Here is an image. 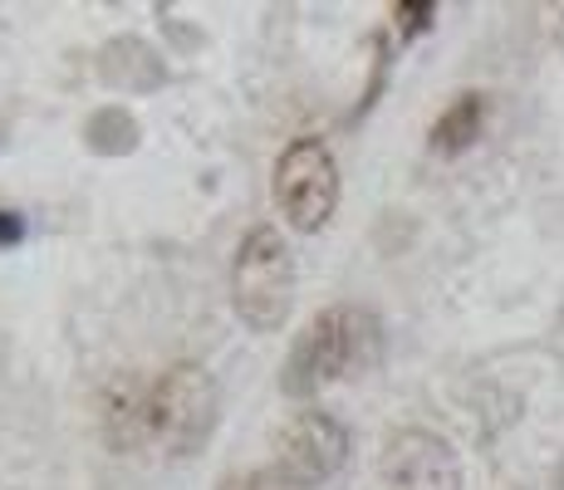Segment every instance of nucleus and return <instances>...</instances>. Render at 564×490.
<instances>
[{"instance_id": "nucleus-1", "label": "nucleus", "mask_w": 564, "mask_h": 490, "mask_svg": "<svg viewBox=\"0 0 564 490\" xmlns=\"http://www.w3.org/2000/svg\"><path fill=\"white\" fill-rule=\"evenodd\" d=\"M383 353L388 329L368 304H329L290 344L285 363H280V388H285V398L305 402L334 383H354V378L373 373Z\"/></svg>"}, {"instance_id": "nucleus-2", "label": "nucleus", "mask_w": 564, "mask_h": 490, "mask_svg": "<svg viewBox=\"0 0 564 490\" xmlns=\"http://www.w3.org/2000/svg\"><path fill=\"white\" fill-rule=\"evenodd\" d=\"M221 417V388L206 363H167L158 378H148L143 398V451H158L167 461H187L206 451Z\"/></svg>"}, {"instance_id": "nucleus-3", "label": "nucleus", "mask_w": 564, "mask_h": 490, "mask_svg": "<svg viewBox=\"0 0 564 490\" xmlns=\"http://www.w3.org/2000/svg\"><path fill=\"white\" fill-rule=\"evenodd\" d=\"M231 304L251 334L285 329L295 309V255L275 226H251L231 255Z\"/></svg>"}, {"instance_id": "nucleus-4", "label": "nucleus", "mask_w": 564, "mask_h": 490, "mask_svg": "<svg viewBox=\"0 0 564 490\" xmlns=\"http://www.w3.org/2000/svg\"><path fill=\"white\" fill-rule=\"evenodd\" d=\"M275 206L290 231L319 236L339 211V162L324 138H295L275 157Z\"/></svg>"}, {"instance_id": "nucleus-5", "label": "nucleus", "mask_w": 564, "mask_h": 490, "mask_svg": "<svg viewBox=\"0 0 564 490\" xmlns=\"http://www.w3.org/2000/svg\"><path fill=\"white\" fill-rule=\"evenodd\" d=\"M349 466V427L324 407H300L275 432V461L270 471L295 490H314Z\"/></svg>"}, {"instance_id": "nucleus-6", "label": "nucleus", "mask_w": 564, "mask_h": 490, "mask_svg": "<svg viewBox=\"0 0 564 490\" xmlns=\"http://www.w3.org/2000/svg\"><path fill=\"white\" fill-rule=\"evenodd\" d=\"M383 481L388 490H462V466H457V451L437 432L408 427L388 442Z\"/></svg>"}, {"instance_id": "nucleus-7", "label": "nucleus", "mask_w": 564, "mask_h": 490, "mask_svg": "<svg viewBox=\"0 0 564 490\" xmlns=\"http://www.w3.org/2000/svg\"><path fill=\"white\" fill-rule=\"evenodd\" d=\"M99 74L113 84V89H128V94H133V84H138V94L162 89V84H167V64H162V54L148 45V40H138V35H118L113 45L104 50Z\"/></svg>"}, {"instance_id": "nucleus-8", "label": "nucleus", "mask_w": 564, "mask_h": 490, "mask_svg": "<svg viewBox=\"0 0 564 490\" xmlns=\"http://www.w3.org/2000/svg\"><path fill=\"white\" fill-rule=\"evenodd\" d=\"M486 128V94H457L447 108L437 113V123L427 128V148L437 152V157H462L466 148L481 138Z\"/></svg>"}, {"instance_id": "nucleus-9", "label": "nucleus", "mask_w": 564, "mask_h": 490, "mask_svg": "<svg viewBox=\"0 0 564 490\" xmlns=\"http://www.w3.org/2000/svg\"><path fill=\"white\" fill-rule=\"evenodd\" d=\"M84 138H89V152H99V157H128L143 138V128L123 104H108L84 123Z\"/></svg>"}, {"instance_id": "nucleus-10", "label": "nucleus", "mask_w": 564, "mask_h": 490, "mask_svg": "<svg viewBox=\"0 0 564 490\" xmlns=\"http://www.w3.org/2000/svg\"><path fill=\"white\" fill-rule=\"evenodd\" d=\"M221 490H295L290 481H280L275 471H241L231 481H221Z\"/></svg>"}, {"instance_id": "nucleus-11", "label": "nucleus", "mask_w": 564, "mask_h": 490, "mask_svg": "<svg viewBox=\"0 0 564 490\" xmlns=\"http://www.w3.org/2000/svg\"><path fill=\"white\" fill-rule=\"evenodd\" d=\"M393 15L403 20V40L422 35V30L432 25V15H437V6H393Z\"/></svg>"}, {"instance_id": "nucleus-12", "label": "nucleus", "mask_w": 564, "mask_h": 490, "mask_svg": "<svg viewBox=\"0 0 564 490\" xmlns=\"http://www.w3.org/2000/svg\"><path fill=\"white\" fill-rule=\"evenodd\" d=\"M20 241H25V216L0 206V250H15Z\"/></svg>"}, {"instance_id": "nucleus-13", "label": "nucleus", "mask_w": 564, "mask_h": 490, "mask_svg": "<svg viewBox=\"0 0 564 490\" xmlns=\"http://www.w3.org/2000/svg\"><path fill=\"white\" fill-rule=\"evenodd\" d=\"M560 481H564V476H560Z\"/></svg>"}]
</instances>
